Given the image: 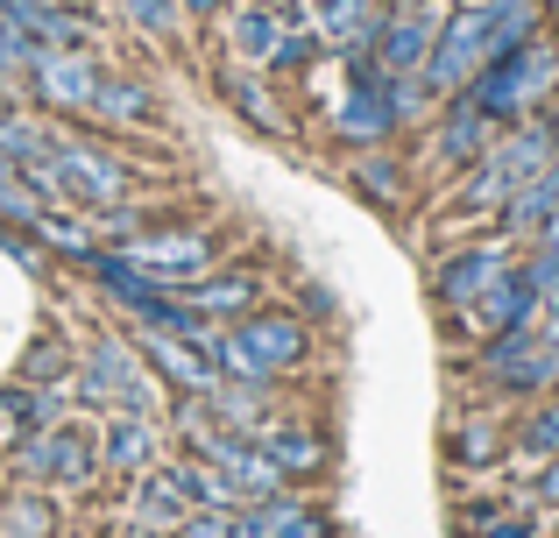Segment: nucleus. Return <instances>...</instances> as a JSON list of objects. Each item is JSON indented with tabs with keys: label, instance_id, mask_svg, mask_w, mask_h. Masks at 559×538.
I'll return each instance as SVG.
<instances>
[{
	"label": "nucleus",
	"instance_id": "9b49d317",
	"mask_svg": "<svg viewBox=\"0 0 559 538\" xmlns=\"http://www.w3.org/2000/svg\"><path fill=\"white\" fill-rule=\"evenodd\" d=\"M552 213H559V156H552V164H538L532 178L510 192V227H546Z\"/></svg>",
	"mask_w": 559,
	"mask_h": 538
},
{
	"label": "nucleus",
	"instance_id": "a211bd4d",
	"mask_svg": "<svg viewBox=\"0 0 559 538\" xmlns=\"http://www.w3.org/2000/svg\"><path fill=\"white\" fill-rule=\"evenodd\" d=\"M121 14L135 28H150V36H170V28H178V0H121Z\"/></svg>",
	"mask_w": 559,
	"mask_h": 538
},
{
	"label": "nucleus",
	"instance_id": "423d86ee",
	"mask_svg": "<svg viewBox=\"0 0 559 538\" xmlns=\"http://www.w3.org/2000/svg\"><path fill=\"white\" fill-rule=\"evenodd\" d=\"M22 468L43 475V482H85L93 475V440L79 426H50L36 446H22Z\"/></svg>",
	"mask_w": 559,
	"mask_h": 538
},
{
	"label": "nucleus",
	"instance_id": "20e7f679",
	"mask_svg": "<svg viewBox=\"0 0 559 538\" xmlns=\"http://www.w3.org/2000/svg\"><path fill=\"white\" fill-rule=\"evenodd\" d=\"M432 43H439V14H432V0H396V14H382L376 22V64L382 71H396V79H411V71H425V57H432Z\"/></svg>",
	"mask_w": 559,
	"mask_h": 538
},
{
	"label": "nucleus",
	"instance_id": "dca6fc26",
	"mask_svg": "<svg viewBox=\"0 0 559 538\" xmlns=\"http://www.w3.org/2000/svg\"><path fill=\"white\" fill-rule=\"evenodd\" d=\"M262 454H270L276 468L305 475V468H319V461H326V446H319L305 426H276V432H262Z\"/></svg>",
	"mask_w": 559,
	"mask_h": 538
},
{
	"label": "nucleus",
	"instance_id": "6ab92c4d",
	"mask_svg": "<svg viewBox=\"0 0 559 538\" xmlns=\"http://www.w3.org/2000/svg\"><path fill=\"white\" fill-rule=\"evenodd\" d=\"M0 525H14L8 538H50L57 517H50V503H8V517H0Z\"/></svg>",
	"mask_w": 559,
	"mask_h": 538
},
{
	"label": "nucleus",
	"instance_id": "1a4fd4ad",
	"mask_svg": "<svg viewBox=\"0 0 559 538\" xmlns=\"http://www.w3.org/2000/svg\"><path fill=\"white\" fill-rule=\"evenodd\" d=\"M128 263H135V270H150V276H185V284H191V276L213 263V249H205L199 235H142Z\"/></svg>",
	"mask_w": 559,
	"mask_h": 538
},
{
	"label": "nucleus",
	"instance_id": "ddd939ff",
	"mask_svg": "<svg viewBox=\"0 0 559 538\" xmlns=\"http://www.w3.org/2000/svg\"><path fill=\"white\" fill-rule=\"evenodd\" d=\"M489 121H496V113L481 107L475 93H467L461 107H453V121H447V142H439V150H447L453 164H467V156H481V150H489Z\"/></svg>",
	"mask_w": 559,
	"mask_h": 538
},
{
	"label": "nucleus",
	"instance_id": "5701e85b",
	"mask_svg": "<svg viewBox=\"0 0 559 538\" xmlns=\"http://www.w3.org/2000/svg\"><path fill=\"white\" fill-rule=\"evenodd\" d=\"M178 538H241V525H227V517H178Z\"/></svg>",
	"mask_w": 559,
	"mask_h": 538
},
{
	"label": "nucleus",
	"instance_id": "c85d7f7f",
	"mask_svg": "<svg viewBox=\"0 0 559 538\" xmlns=\"http://www.w3.org/2000/svg\"><path fill=\"white\" fill-rule=\"evenodd\" d=\"M262 8H284V0H262Z\"/></svg>",
	"mask_w": 559,
	"mask_h": 538
},
{
	"label": "nucleus",
	"instance_id": "4be33fe9",
	"mask_svg": "<svg viewBox=\"0 0 559 538\" xmlns=\"http://www.w3.org/2000/svg\"><path fill=\"white\" fill-rule=\"evenodd\" d=\"M64 361H71V347H57V340H43L36 355H28V375L36 383H50V375H64Z\"/></svg>",
	"mask_w": 559,
	"mask_h": 538
},
{
	"label": "nucleus",
	"instance_id": "a878e982",
	"mask_svg": "<svg viewBox=\"0 0 559 538\" xmlns=\"http://www.w3.org/2000/svg\"><path fill=\"white\" fill-rule=\"evenodd\" d=\"M546 347H559V298H552V319H546V333H538Z\"/></svg>",
	"mask_w": 559,
	"mask_h": 538
},
{
	"label": "nucleus",
	"instance_id": "bb28decb",
	"mask_svg": "<svg viewBox=\"0 0 559 538\" xmlns=\"http://www.w3.org/2000/svg\"><path fill=\"white\" fill-rule=\"evenodd\" d=\"M185 8H191V14H219V8H227V0H185Z\"/></svg>",
	"mask_w": 559,
	"mask_h": 538
},
{
	"label": "nucleus",
	"instance_id": "0eeeda50",
	"mask_svg": "<svg viewBox=\"0 0 559 538\" xmlns=\"http://www.w3.org/2000/svg\"><path fill=\"white\" fill-rule=\"evenodd\" d=\"M79 383L93 390V397L121 404V411H142V418H150V397H142V375H135V347L99 340V347H93V369H85Z\"/></svg>",
	"mask_w": 559,
	"mask_h": 538
},
{
	"label": "nucleus",
	"instance_id": "cd10ccee",
	"mask_svg": "<svg viewBox=\"0 0 559 538\" xmlns=\"http://www.w3.org/2000/svg\"><path fill=\"white\" fill-rule=\"evenodd\" d=\"M538 235H546V249H559V213H552V220H546V227H538Z\"/></svg>",
	"mask_w": 559,
	"mask_h": 538
},
{
	"label": "nucleus",
	"instance_id": "39448f33",
	"mask_svg": "<svg viewBox=\"0 0 559 538\" xmlns=\"http://www.w3.org/2000/svg\"><path fill=\"white\" fill-rule=\"evenodd\" d=\"M546 85H552V57H546V50H524V43H518V50H503L489 71H481L475 99L496 113V121H510V113L532 107V99L546 93Z\"/></svg>",
	"mask_w": 559,
	"mask_h": 538
},
{
	"label": "nucleus",
	"instance_id": "f03ea898",
	"mask_svg": "<svg viewBox=\"0 0 559 538\" xmlns=\"http://www.w3.org/2000/svg\"><path fill=\"white\" fill-rule=\"evenodd\" d=\"M219 369L241 375V383H270V375L298 369L305 361V326L290 312H270V319H241V326H227L213 340Z\"/></svg>",
	"mask_w": 559,
	"mask_h": 538
},
{
	"label": "nucleus",
	"instance_id": "f8f14e48",
	"mask_svg": "<svg viewBox=\"0 0 559 538\" xmlns=\"http://www.w3.org/2000/svg\"><path fill=\"white\" fill-rule=\"evenodd\" d=\"M191 312L199 319H248L255 304V276H219V284H185Z\"/></svg>",
	"mask_w": 559,
	"mask_h": 538
},
{
	"label": "nucleus",
	"instance_id": "4468645a",
	"mask_svg": "<svg viewBox=\"0 0 559 538\" xmlns=\"http://www.w3.org/2000/svg\"><path fill=\"white\" fill-rule=\"evenodd\" d=\"M284 14L276 8H262V0H248L241 14H234V50L241 57H276V43H284Z\"/></svg>",
	"mask_w": 559,
	"mask_h": 538
},
{
	"label": "nucleus",
	"instance_id": "aec40b11",
	"mask_svg": "<svg viewBox=\"0 0 559 538\" xmlns=\"http://www.w3.org/2000/svg\"><path fill=\"white\" fill-rule=\"evenodd\" d=\"M524 454H559V404L524 418Z\"/></svg>",
	"mask_w": 559,
	"mask_h": 538
},
{
	"label": "nucleus",
	"instance_id": "412c9836",
	"mask_svg": "<svg viewBox=\"0 0 559 538\" xmlns=\"http://www.w3.org/2000/svg\"><path fill=\"white\" fill-rule=\"evenodd\" d=\"M28 418H36V404L28 397H8V390H0V446H14L28 432Z\"/></svg>",
	"mask_w": 559,
	"mask_h": 538
},
{
	"label": "nucleus",
	"instance_id": "f257e3e1",
	"mask_svg": "<svg viewBox=\"0 0 559 538\" xmlns=\"http://www.w3.org/2000/svg\"><path fill=\"white\" fill-rule=\"evenodd\" d=\"M532 14H538L532 0H496V8L447 14V22H439L432 57H425V85H432V93H453V85L481 79L503 50H518V43L532 36Z\"/></svg>",
	"mask_w": 559,
	"mask_h": 538
},
{
	"label": "nucleus",
	"instance_id": "2eb2a0df",
	"mask_svg": "<svg viewBox=\"0 0 559 538\" xmlns=\"http://www.w3.org/2000/svg\"><path fill=\"white\" fill-rule=\"evenodd\" d=\"M150 454H156V426H150L142 411H128V418H114V426H107V461H114L121 475H135Z\"/></svg>",
	"mask_w": 559,
	"mask_h": 538
},
{
	"label": "nucleus",
	"instance_id": "6e6552de",
	"mask_svg": "<svg viewBox=\"0 0 559 538\" xmlns=\"http://www.w3.org/2000/svg\"><path fill=\"white\" fill-rule=\"evenodd\" d=\"M503 276H510V249L489 241V249H467V255H453V263L439 270V298L447 304H475L481 290H496Z\"/></svg>",
	"mask_w": 559,
	"mask_h": 538
},
{
	"label": "nucleus",
	"instance_id": "b1692460",
	"mask_svg": "<svg viewBox=\"0 0 559 538\" xmlns=\"http://www.w3.org/2000/svg\"><path fill=\"white\" fill-rule=\"evenodd\" d=\"M481 538H532V517H496Z\"/></svg>",
	"mask_w": 559,
	"mask_h": 538
},
{
	"label": "nucleus",
	"instance_id": "393cba45",
	"mask_svg": "<svg viewBox=\"0 0 559 538\" xmlns=\"http://www.w3.org/2000/svg\"><path fill=\"white\" fill-rule=\"evenodd\" d=\"M538 497H546V503H559V454H552V468L538 475Z\"/></svg>",
	"mask_w": 559,
	"mask_h": 538
},
{
	"label": "nucleus",
	"instance_id": "f3484780",
	"mask_svg": "<svg viewBox=\"0 0 559 538\" xmlns=\"http://www.w3.org/2000/svg\"><path fill=\"white\" fill-rule=\"evenodd\" d=\"M93 107L99 113H121V121H150V93L135 79H99L93 85Z\"/></svg>",
	"mask_w": 559,
	"mask_h": 538
},
{
	"label": "nucleus",
	"instance_id": "7ed1b4c3",
	"mask_svg": "<svg viewBox=\"0 0 559 538\" xmlns=\"http://www.w3.org/2000/svg\"><path fill=\"white\" fill-rule=\"evenodd\" d=\"M538 164H552V135L546 128H524V135L503 142V150H481V170L467 178V206H503Z\"/></svg>",
	"mask_w": 559,
	"mask_h": 538
},
{
	"label": "nucleus",
	"instance_id": "9d476101",
	"mask_svg": "<svg viewBox=\"0 0 559 538\" xmlns=\"http://www.w3.org/2000/svg\"><path fill=\"white\" fill-rule=\"evenodd\" d=\"M234 525H241V538H319V517L298 511L284 489H276V497H255Z\"/></svg>",
	"mask_w": 559,
	"mask_h": 538
}]
</instances>
